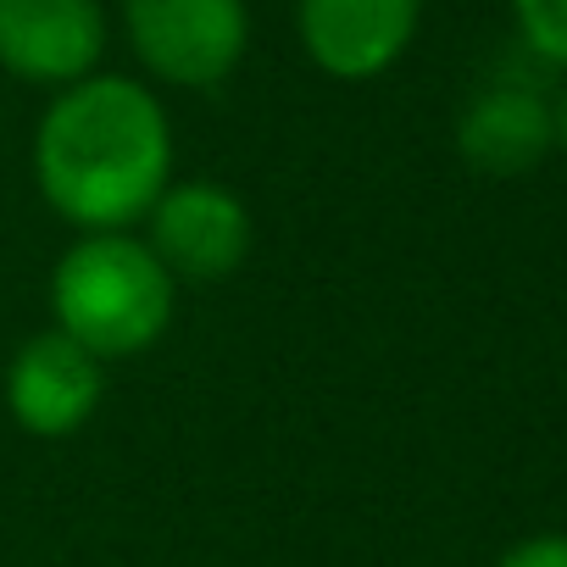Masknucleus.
Returning a JSON list of instances; mask_svg holds the SVG:
<instances>
[{
  "mask_svg": "<svg viewBox=\"0 0 567 567\" xmlns=\"http://www.w3.org/2000/svg\"><path fill=\"white\" fill-rule=\"evenodd\" d=\"M134 56L178 90L223 84L250 40L245 0H123Z\"/></svg>",
  "mask_w": 567,
  "mask_h": 567,
  "instance_id": "obj_3",
  "label": "nucleus"
},
{
  "mask_svg": "<svg viewBox=\"0 0 567 567\" xmlns=\"http://www.w3.org/2000/svg\"><path fill=\"white\" fill-rule=\"evenodd\" d=\"M106 51L101 0H0V68L29 84H84Z\"/></svg>",
  "mask_w": 567,
  "mask_h": 567,
  "instance_id": "obj_5",
  "label": "nucleus"
},
{
  "mask_svg": "<svg viewBox=\"0 0 567 567\" xmlns=\"http://www.w3.org/2000/svg\"><path fill=\"white\" fill-rule=\"evenodd\" d=\"M51 307L95 362L140 357L173 323V272L134 234H84L51 272Z\"/></svg>",
  "mask_w": 567,
  "mask_h": 567,
  "instance_id": "obj_2",
  "label": "nucleus"
},
{
  "mask_svg": "<svg viewBox=\"0 0 567 567\" xmlns=\"http://www.w3.org/2000/svg\"><path fill=\"white\" fill-rule=\"evenodd\" d=\"M250 212L234 189L189 178V184H167L162 200L151 206V256L173 272V278H228L239 272V261L250 256Z\"/></svg>",
  "mask_w": 567,
  "mask_h": 567,
  "instance_id": "obj_4",
  "label": "nucleus"
},
{
  "mask_svg": "<svg viewBox=\"0 0 567 567\" xmlns=\"http://www.w3.org/2000/svg\"><path fill=\"white\" fill-rule=\"evenodd\" d=\"M34 178L56 217L84 234H128L173 184V128L162 101L117 73L62 90L34 134Z\"/></svg>",
  "mask_w": 567,
  "mask_h": 567,
  "instance_id": "obj_1",
  "label": "nucleus"
},
{
  "mask_svg": "<svg viewBox=\"0 0 567 567\" xmlns=\"http://www.w3.org/2000/svg\"><path fill=\"white\" fill-rule=\"evenodd\" d=\"M417 12L423 0H296V29L329 79L362 84L406 56Z\"/></svg>",
  "mask_w": 567,
  "mask_h": 567,
  "instance_id": "obj_6",
  "label": "nucleus"
},
{
  "mask_svg": "<svg viewBox=\"0 0 567 567\" xmlns=\"http://www.w3.org/2000/svg\"><path fill=\"white\" fill-rule=\"evenodd\" d=\"M495 567H567V534H534V539H517Z\"/></svg>",
  "mask_w": 567,
  "mask_h": 567,
  "instance_id": "obj_10",
  "label": "nucleus"
},
{
  "mask_svg": "<svg viewBox=\"0 0 567 567\" xmlns=\"http://www.w3.org/2000/svg\"><path fill=\"white\" fill-rule=\"evenodd\" d=\"M556 140H561V151H567V95H561V106H556Z\"/></svg>",
  "mask_w": 567,
  "mask_h": 567,
  "instance_id": "obj_11",
  "label": "nucleus"
},
{
  "mask_svg": "<svg viewBox=\"0 0 567 567\" xmlns=\"http://www.w3.org/2000/svg\"><path fill=\"white\" fill-rule=\"evenodd\" d=\"M512 18L539 62L567 68V0H512Z\"/></svg>",
  "mask_w": 567,
  "mask_h": 567,
  "instance_id": "obj_9",
  "label": "nucleus"
},
{
  "mask_svg": "<svg viewBox=\"0 0 567 567\" xmlns=\"http://www.w3.org/2000/svg\"><path fill=\"white\" fill-rule=\"evenodd\" d=\"M556 145V106L528 84H489L467 101L456 123V151L489 178H517Z\"/></svg>",
  "mask_w": 567,
  "mask_h": 567,
  "instance_id": "obj_8",
  "label": "nucleus"
},
{
  "mask_svg": "<svg viewBox=\"0 0 567 567\" xmlns=\"http://www.w3.org/2000/svg\"><path fill=\"white\" fill-rule=\"evenodd\" d=\"M101 362L62 329L23 340V351L7 368V406L34 440H68L73 429H84L101 406Z\"/></svg>",
  "mask_w": 567,
  "mask_h": 567,
  "instance_id": "obj_7",
  "label": "nucleus"
}]
</instances>
